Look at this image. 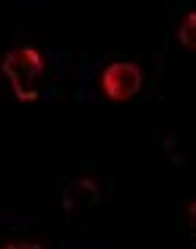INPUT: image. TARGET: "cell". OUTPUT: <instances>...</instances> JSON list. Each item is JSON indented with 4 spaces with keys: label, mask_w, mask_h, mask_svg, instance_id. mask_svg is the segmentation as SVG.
Returning a JSON list of instances; mask_svg holds the SVG:
<instances>
[{
    "label": "cell",
    "mask_w": 196,
    "mask_h": 249,
    "mask_svg": "<svg viewBox=\"0 0 196 249\" xmlns=\"http://www.w3.org/2000/svg\"><path fill=\"white\" fill-rule=\"evenodd\" d=\"M177 38H180V48H187V51L196 48V13H187V16H184Z\"/></svg>",
    "instance_id": "4"
},
{
    "label": "cell",
    "mask_w": 196,
    "mask_h": 249,
    "mask_svg": "<svg viewBox=\"0 0 196 249\" xmlns=\"http://www.w3.org/2000/svg\"><path fill=\"white\" fill-rule=\"evenodd\" d=\"M101 193H98V183L95 180H70L63 186V208L70 214H86L89 208L98 205Z\"/></svg>",
    "instance_id": "3"
},
{
    "label": "cell",
    "mask_w": 196,
    "mask_h": 249,
    "mask_svg": "<svg viewBox=\"0 0 196 249\" xmlns=\"http://www.w3.org/2000/svg\"><path fill=\"white\" fill-rule=\"evenodd\" d=\"M6 249H44V246H38V243H10Z\"/></svg>",
    "instance_id": "5"
},
{
    "label": "cell",
    "mask_w": 196,
    "mask_h": 249,
    "mask_svg": "<svg viewBox=\"0 0 196 249\" xmlns=\"http://www.w3.org/2000/svg\"><path fill=\"white\" fill-rule=\"evenodd\" d=\"M142 89V70L130 60H114L101 73V91L108 101H130Z\"/></svg>",
    "instance_id": "2"
},
{
    "label": "cell",
    "mask_w": 196,
    "mask_h": 249,
    "mask_svg": "<svg viewBox=\"0 0 196 249\" xmlns=\"http://www.w3.org/2000/svg\"><path fill=\"white\" fill-rule=\"evenodd\" d=\"M6 82L13 85V95L19 101H35L41 91V79H44V57L35 48H16L3 57L0 63Z\"/></svg>",
    "instance_id": "1"
}]
</instances>
